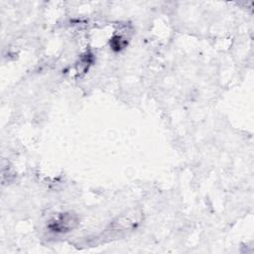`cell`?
Masks as SVG:
<instances>
[{"instance_id":"cell-1","label":"cell","mask_w":254,"mask_h":254,"mask_svg":"<svg viewBox=\"0 0 254 254\" xmlns=\"http://www.w3.org/2000/svg\"><path fill=\"white\" fill-rule=\"evenodd\" d=\"M78 223L79 218L73 212H62L49 221L48 228L56 233H64L74 229Z\"/></svg>"},{"instance_id":"cell-2","label":"cell","mask_w":254,"mask_h":254,"mask_svg":"<svg viewBox=\"0 0 254 254\" xmlns=\"http://www.w3.org/2000/svg\"><path fill=\"white\" fill-rule=\"evenodd\" d=\"M126 45V41L120 37V36H115L112 38L111 42H110V46L113 50L115 51H120L121 49H123Z\"/></svg>"}]
</instances>
